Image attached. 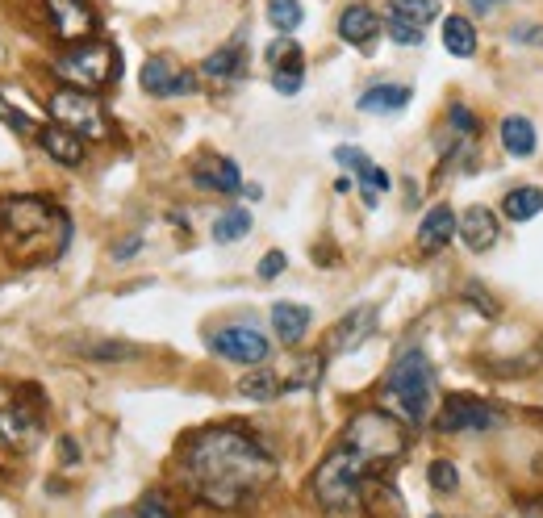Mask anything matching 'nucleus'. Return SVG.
Returning <instances> with one entry per match:
<instances>
[{
    "label": "nucleus",
    "mask_w": 543,
    "mask_h": 518,
    "mask_svg": "<svg viewBox=\"0 0 543 518\" xmlns=\"http://www.w3.org/2000/svg\"><path fill=\"white\" fill-rule=\"evenodd\" d=\"M42 435V418L30 402H17V389H9L0 381V439L17 452H30Z\"/></svg>",
    "instance_id": "1a4fd4ad"
},
{
    "label": "nucleus",
    "mask_w": 543,
    "mask_h": 518,
    "mask_svg": "<svg viewBox=\"0 0 543 518\" xmlns=\"http://www.w3.org/2000/svg\"><path fill=\"white\" fill-rule=\"evenodd\" d=\"M368 460L360 452H351L347 443L339 447H330V452L322 456V464L314 468V481H310V493H314V502L330 514H343L360 502V493H364V481H368Z\"/></svg>",
    "instance_id": "20e7f679"
},
{
    "label": "nucleus",
    "mask_w": 543,
    "mask_h": 518,
    "mask_svg": "<svg viewBox=\"0 0 543 518\" xmlns=\"http://www.w3.org/2000/svg\"><path fill=\"white\" fill-rule=\"evenodd\" d=\"M46 113H51L59 126L76 130L84 143H105V138L113 134L109 113L97 101V92H84V88H67L63 84V88H55L51 97H46Z\"/></svg>",
    "instance_id": "0eeeda50"
},
{
    "label": "nucleus",
    "mask_w": 543,
    "mask_h": 518,
    "mask_svg": "<svg viewBox=\"0 0 543 518\" xmlns=\"http://www.w3.org/2000/svg\"><path fill=\"white\" fill-rule=\"evenodd\" d=\"M335 163H343V168H351V172H360V168H368L372 159L360 147H335Z\"/></svg>",
    "instance_id": "a19ab883"
},
{
    "label": "nucleus",
    "mask_w": 543,
    "mask_h": 518,
    "mask_svg": "<svg viewBox=\"0 0 543 518\" xmlns=\"http://www.w3.org/2000/svg\"><path fill=\"white\" fill-rule=\"evenodd\" d=\"M498 138H502V151H506V155H514V159H531V155H535V147H539L535 122H531V117H523V113L502 117Z\"/></svg>",
    "instance_id": "412c9836"
},
{
    "label": "nucleus",
    "mask_w": 543,
    "mask_h": 518,
    "mask_svg": "<svg viewBox=\"0 0 543 518\" xmlns=\"http://www.w3.org/2000/svg\"><path fill=\"white\" fill-rule=\"evenodd\" d=\"M55 80H63L67 88H84V92H101L105 84H113L122 76V55L117 46L105 42V38H88V42H76L51 63Z\"/></svg>",
    "instance_id": "423d86ee"
},
{
    "label": "nucleus",
    "mask_w": 543,
    "mask_h": 518,
    "mask_svg": "<svg viewBox=\"0 0 543 518\" xmlns=\"http://www.w3.org/2000/svg\"><path fill=\"white\" fill-rule=\"evenodd\" d=\"M38 147L46 151V155H51L55 163H63V168H80V163H84V155H88V147H84V138L76 134V130H67V126H42L38 134Z\"/></svg>",
    "instance_id": "2eb2a0df"
},
{
    "label": "nucleus",
    "mask_w": 543,
    "mask_h": 518,
    "mask_svg": "<svg viewBox=\"0 0 543 518\" xmlns=\"http://www.w3.org/2000/svg\"><path fill=\"white\" fill-rule=\"evenodd\" d=\"M360 502L368 510V518H406V502H401V493L385 481H364V493Z\"/></svg>",
    "instance_id": "5701e85b"
},
{
    "label": "nucleus",
    "mask_w": 543,
    "mask_h": 518,
    "mask_svg": "<svg viewBox=\"0 0 543 518\" xmlns=\"http://www.w3.org/2000/svg\"><path fill=\"white\" fill-rule=\"evenodd\" d=\"M243 72H247V42H243V34L230 38L226 46H218V51L205 55V63H201V76L205 80H218V84L239 80Z\"/></svg>",
    "instance_id": "dca6fc26"
},
{
    "label": "nucleus",
    "mask_w": 543,
    "mask_h": 518,
    "mask_svg": "<svg viewBox=\"0 0 543 518\" xmlns=\"http://www.w3.org/2000/svg\"><path fill=\"white\" fill-rule=\"evenodd\" d=\"M138 84H143L147 97H188V92L197 88V76L188 72V67H176L172 59H147L143 63V76H138Z\"/></svg>",
    "instance_id": "f8f14e48"
},
{
    "label": "nucleus",
    "mask_w": 543,
    "mask_h": 518,
    "mask_svg": "<svg viewBox=\"0 0 543 518\" xmlns=\"http://www.w3.org/2000/svg\"><path fill=\"white\" fill-rule=\"evenodd\" d=\"M510 34H514V42H527V46H543V26H535V21H531V26H514Z\"/></svg>",
    "instance_id": "79ce46f5"
},
{
    "label": "nucleus",
    "mask_w": 543,
    "mask_h": 518,
    "mask_svg": "<svg viewBox=\"0 0 543 518\" xmlns=\"http://www.w3.org/2000/svg\"><path fill=\"white\" fill-rule=\"evenodd\" d=\"M385 34H389L397 46H422V38H427V34H422L418 26H410V21H397V17H389Z\"/></svg>",
    "instance_id": "e433bc0d"
},
{
    "label": "nucleus",
    "mask_w": 543,
    "mask_h": 518,
    "mask_svg": "<svg viewBox=\"0 0 543 518\" xmlns=\"http://www.w3.org/2000/svg\"><path fill=\"white\" fill-rule=\"evenodd\" d=\"M138 518H176L172 514V506H168V498H163V493H143V498H138V510H134Z\"/></svg>",
    "instance_id": "f704fd0d"
},
{
    "label": "nucleus",
    "mask_w": 543,
    "mask_h": 518,
    "mask_svg": "<svg viewBox=\"0 0 543 518\" xmlns=\"http://www.w3.org/2000/svg\"><path fill=\"white\" fill-rule=\"evenodd\" d=\"M280 393H285V376H276L272 368H251L239 381V397L247 402H276Z\"/></svg>",
    "instance_id": "393cba45"
},
{
    "label": "nucleus",
    "mask_w": 543,
    "mask_h": 518,
    "mask_svg": "<svg viewBox=\"0 0 543 518\" xmlns=\"http://www.w3.org/2000/svg\"><path fill=\"white\" fill-rule=\"evenodd\" d=\"M447 122L456 126V134H460V138H477V130H481V122H477V117H472V113H468L460 101L447 105Z\"/></svg>",
    "instance_id": "72a5a7b5"
},
{
    "label": "nucleus",
    "mask_w": 543,
    "mask_h": 518,
    "mask_svg": "<svg viewBox=\"0 0 543 518\" xmlns=\"http://www.w3.org/2000/svg\"><path fill=\"white\" fill-rule=\"evenodd\" d=\"M109 518H138V514H109Z\"/></svg>",
    "instance_id": "de8ad7c7"
},
{
    "label": "nucleus",
    "mask_w": 543,
    "mask_h": 518,
    "mask_svg": "<svg viewBox=\"0 0 543 518\" xmlns=\"http://www.w3.org/2000/svg\"><path fill=\"white\" fill-rule=\"evenodd\" d=\"M193 180H197V188H209V193H239V188H243L239 163L226 159V155L201 159L197 168H193Z\"/></svg>",
    "instance_id": "a211bd4d"
},
{
    "label": "nucleus",
    "mask_w": 543,
    "mask_h": 518,
    "mask_svg": "<svg viewBox=\"0 0 543 518\" xmlns=\"http://www.w3.org/2000/svg\"><path fill=\"white\" fill-rule=\"evenodd\" d=\"M318 376H322V356H305V360H297L293 372L285 376V393H289V389H314Z\"/></svg>",
    "instance_id": "7c9ffc66"
},
{
    "label": "nucleus",
    "mask_w": 543,
    "mask_h": 518,
    "mask_svg": "<svg viewBox=\"0 0 543 518\" xmlns=\"http://www.w3.org/2000/svg\"><path fill=\"white\" fill-rule=\"evenodd\" d=\"M46 21H51L55 38L67 46L97 38V9L88 0H46Z\"/></svg>",
    "instance_id": "9b49d317"
},
{
    "label": "nucleus",
    "mask_w": 543,
    "mask_h": 518,
    "mask_svg": "<svg viewBox=\"0 0 543 518\" xmlns=\"http://www.w3.org/2000/svg\"><path fill=\"white\" fill-rule=\"evenodd\" d=\"M372 331H376V305H360V310H351L343 322H335V331H330V339H326V351L330 356L356 351L360 343H368Z\"/></svg>",
    "instance_id": "ddd939ff"
},
{
    "label": "nucleus",
    "mask_w": 543,
    "mask_h": 518,
    "mask_svg": "<svg viewBox=\"0 0 543 518\" xmlns=\"http://www.w3.org/2000/svg\"><path fill=\"white\" fill-rule=\"evenodd\" d=\"M285 268H289V255L285 251H268L264 259H259V280H276Z\"/></svg>",
    "instance_id": "58836bf2"
},
{
    "label": "nucleus",
    "mask_w": 543,
    "mask_h": 518,
    "mask_svg": "<svg viewBox=\"0 0 543 518\" xmlns=\"http://www.w3.org/2000/svg\"><path fill=\"white\" fill-rule=\"evenodd\" d=\"M443 46H447V55H456V59H472L477 55V30H472V21L468 17H443Z\"/></svg>",
    "instance_id": "a878e982"
},
{
    "label": "nucleus",
    "mask_w": 543,
    "mask_h": 518,
    "mask_svg": "<svg viewBox=\"0 0 543 518\" xmlns=\"http://www.w3.org/2000/svg\"><path fill=\"white\" fill-rule=\"evenodd\" d=\"M385 34V26H381V17H376V9L372 5H364V0H356V5H347L343 13H339V38L347 42V46H360V51H368V46Z\"/></svg>",
    "instance_id": "4468645a"
},
{
    "label": "nucleus",
    "mask_w": 543,
    "mask_h": 518,
    "mask_svg": "<svg viewBox=\"0 0 543 518\" xmlns=\"http://www.w3.org/2000/svg\"><path fill=\"white\" fill-rule=\"evenodd\" d=\"M264 59H268L272 72H280V67H305V59H301V46L293 42V34H276V38L268 42Z\"/></svg>",
    "instance_id": "c756f323"
},
{
    "label": "nucleus",
    "mask_w": 543,
    "mask_h": 518,
    "mask_svg": "<svg viewBox=\"0 0 543 518\" xmlns=\"http://www.w3.org/2000/svg\"><path fill=\"white\" fill-rule=\"evenodd\" d=\"M460 239H464L468 251H477V255L489 251L493 243H498V214L485 209V205L464 209V214H460Z\"/></svg>",
    "instance_id": "f3484780"
},
{
    "label": "nucleus",
    "mask_w": 543,
    "mask_h": 518,
    "mask_svg": "<svg viewBox=\"0 0 543 518\" xmlns=\"http://www.w3.org/2000/svg\"><path fill=\"white\" fill-rule=\"evenodd\" d=\"M356 180H360V188H376V193H385V188L393 184L381 163H368V168H360V172H356Z\"/></svg>",
    "instance_id": "4c0bfd02"
},
{
    "label": "nucleus",
    "mask_w": 543,
    "mask_h": 518,
    "mask_svg": "<svg viewBox=\"0 0 543 518\" xmlns=\"http://www.w3.org/2000/svg\"><path fill=\"white\" fill-rule=\"evenodd\" d=\"M456 230H460L456 209L452 205H435L431 214L422 218V226H418V247L427 251V255H435V251H443L447 243L456 239Z\"/></svg>",
    "instance_id": "6ab92c4d"
},
{
    "label": "nucleus",
    "mask_w": 543,
    "mask_h": 518,
    "mask_svg": "<svg viewBox=\"0 0 543 518\" xmlns=\"http://www.w3.org/2000/svg\"><path fill=\"white\" fill-rule=\"evenodd\" d=\"M180 477L205 506L234 510L268 489V481L276 477V460L243 427H209L184 443Z\"/></svg>",
    "instance_id": "f257e3e1"
},
{
    "label": "nucleus",
    "mask_w": 543,
    "mask_h": 518,
    "mask_svg": "<svg viewBox=\"0 0 543 518\" xmlns=\"http://www.w3.org/2000/svg\"><path fill=\"white\" fill-rule=\"evenodd\" d=\"M209 351L230 360V364L255 368V364H264L272 356V343H268V335H259L255 326H222V331L209 335Z\"/></svg>",
    "instance_id": "9d476101"
},
{
    "label": "nucleus",
    "mask_w": 543,
    "mask_h": 518,
    "mask_svg": "<svg viewBox=\"0 0 543 518\" xmlns=\"http://www.w3.org/2000/svg\"><path fill=\"white\" fill-rule=\"evenodd\" d=\"M268 21H272L276 34H293V30H301V21H305L301 0H268Z\"/></svg>",
    "instance_id": "c85d7f7f"
},
{
    "label": "nucleus",
    "mask_w": 543,
    "mask_h": 518,
    "mask_svg": "<svg viewBox=\"0 0 543 518\" xmlns=\"http://www.w3.org/2000/svg\"><path fill=\"white\" fill-rule=\"evenodd\" d=\"M243 193H247V201H259V197H264V188H259V184H247Z\"/></svg>",
    "instance_id": "49530a36"
},
{
    "label": "nucleus",
    "mask_w": 543,
    "mask_h": 518,
    "mask_svg": "<svg viewBox=\"0 0 543 518\" xmlns=\"http://www.w3.org/2000/svg\"><path fill=\"white\" fill-rule=\"evenodd\" d=\"M468 5H472V13H485L489 17V13H498L502 5H510V0H468Z\"/></svg>",
    "instance_id": "c03bdc74"
},
{
    "label": "nucleus",
    "mask_w": 543,
    "mask_h": 518,
    "mask_svg": "<svg viewBox=\"0 0 543 518\" xmlns=\"http://www.w3.org/2000/svg\"><path fill=\"white\" fill-rule=\"evenodd\" d=\"M251 234V214L247 209H226V214L214 218V243L230 247V243H239Z\"/></svg>",
    "instance_id": "cd10ccee"
},
{
    "label": "nucleus",
    "mask_w": 543,
    "mask_h": 518,
    "mask_svg": "<svg viewBox=\"0 0 543 518\" xmlns=\"http://www.w3.org/2000/svg\"><path fill=\"white\" fill-rule=\"evenodd\" d=\"M59 452H63V464H76V460H80V452H76L72 439H59Z\"/></svg>",
    "instance_id": "a18cd8bd"
},
{
    "label": "nucleus",
    "mask_w": 543,
    "mask_h": 518,
    "mask_svg": "<svg viewBox=\"0 0 543 518\" xmlns=\"http://www.w3.org/2000/svg\"><path fill=\"white\" fill-rule=\"evenodd\" d=\"M80 351L88 360H130V356H138V347H130V343H84Z\"/></svg>",
    "instance_id": "473e14b6"
},
{
    "label": "nucleus",
    "mask_w": 543,
    "mask_h": 518,
    "mask_svg": "<svg viewBox=\"0 0 543 518\" xmlns=\"http://www.w3.org/2000/svg\"><path fill=\"white\" fill-rule=\"evenodd\" d=\"M310 305H301V301H276L272 305V331L280 335V343L285 347H297L305 335H310Z\"/></svg>",
    "instance_id": "aec40b11"
},
{
    "label": "nucleus",
    "mask_w": 543,
    "mask_h": 518,
    "mask_svg": "<svg viewBox=\"0 0 543 518\" xmlns=\"http://www.w3.org/2000/svg\"><path fill=\"white\" fill-rule=\"evenodd\" d=\"M427 481H431V489H439V493H456V485H460V468H456L452 460H431Z\"/></svg>",
    "instance_id": "2f4dec72"
},
{
    "label": "nucleus",
    "mask_w": 543,
    "mask_h": 518,
    "mask_svg": "<svg viewBox=\"0 0 543 518\" xmlns=\"http://www.w3.org/2000/svg\"><path fill=\"white\" fill-rule=\"evenodd\" d=\"M414 101V92L410 84H372L364 97L356 101L360 113H372V117H389V113H401Z\"/></svg>",
    "instance_id": "4be33fe9"
},
{
    "label": "nucleus",
    "mask_w": 543,
    "mask_h": 518,
    "mask_svg": "<svg viewBox=\"0 0 543 518\" xmlns=\"http://www.w3.org/2000/svg\"><path fill=\"white\" fill-rule=\"evenodd\" d=\"M464 297H468L472 305H477V310H481L485 318H498V301H493V293H485L481 285H468V289H464Z\"/></svg>",
    "instance_id": "ea45409f"
},
{
    "label": "nucleus",
    "mask_w": 543,
    "mask_h": 518,
    "mask_svg": "<svg viewBox=\"0 0 543 518\" xmlns=\"http://www.w3.org/2000/svg\"><path fill=\"white\" fill-rule=\"evenodd\" d=\"M138 247H143V234H130V239H122V243L113 247V259H130Z\"/></svg>",
    "instance_id": "37998d69"
},
{
    "label": "nucleus",
    "mask_w": 543,
    "mask_h": 518,
    "mask_svg": "<svg viewBox=\"0 0 543 518\" xmlns=\"http://www.w3.org/2000/svg\"><path fill=\"white\" fill-rule=\"evenodd\" d=\"M389 17L410 21V26L427 30L431 21L439 17V0H389Z\"/></svg>",
    "instance_id": "bb28decb"
},
{
    "label": "nucleus",
    "mask_w": 543,
    "mask_h": 518,
    "mask_svg": "<svg viewBox=\"0 0 543 518\" xmlns=\"http://www.w3.org/2000/svg\"><path fill=\"white\" fill-rule=\"evenodd\" d=\"M72 222L51 197H5L0 201V239L21 264H42L67 247Z\"/></svg>",
    "instance_id": "f03ea898"
},
{
    "label": "nucleus",
    "mask_w": 543,
    "mask_h": 518,
    "mask_svg": "<svg viewBox=\"0 0 543 518\" xmlns=\"http://www.w3.org/2000/svg\"><path fill=\"white\" fill-rule=\"evenodd\" d=\"M431 406H435V364L418 347L401 351L385 381V410L397 414L406 427H422V422H431Z\"/></svg>",
    "instance_id": "7ed1b4c3"
},
{
    "label": "nucleus",
    "mask_w": 543,
    "mask_h": 518,
    "mask_svg": "<svg viewBox=\"0 0 543 518\" xmlns=\"http://www.w3.org/2000/svg\"><path fill=\"white\" fill-rule=\"evenodd\" d=\"M301 80H305V67H280V72H272V88L280 92V97L301 92Z\"/></svg>",
    "instance_id": "c9c22d12"
},
{
    "label": "nucleus",
    "mask_w": 543,
    "mask_h": 518,
    "mask_svg": "<svg viewBox=\"0 0 543 518\" xmlns=\"http://www.w3.org/2000/svg\"><path fill=\"white\" fill-rule=\"evenodd\" d=\"M506 427V414L498 406L481 402V397H468V393H456L447 397L439 418H435V431L443 435H489V431H502Z\"/></svg>",
    "instance_id": "6e6552de"
},
{
    "label": "nucleus",
    "mask_w": 543,
    "mask_h": 518,
    "mask_svg": "<svg viewBox=\"0 0 543 518\" xmlns=\"http://www.w3.org/2000/svg\"><path fill=\"white\" fill-rule=\"evenodd\" d=\"M502 214L510 222H531L535 214H543V188L539 184H518L502 197Z\"/></svg>",
    "instance_id": "b1692460"
},
{
    "label": "nucleus",
    "mask_w": 543,
    "mask_h": 518,
    "mask_svg": "<svg viewBox=\"0 0 543 518\" xmlns=\"http://www.w3.org/2000/svg\"><path fill=\"white\" fill-rule=\"evenodd\" d=\"M431 518H439V514H431Z\"/></svg>",
    "instance_id": "09e8293b"
},
{
    "label": "nucleus",
    "mask_w": 543,
    "mask_h": 518,
    "mask_svg": "<svg viewBox=\"0 0 543 518\" xmlns=\"http://www.w3.org/2000/svg\"><path fill=\"white\" fill-rule=\"evenodd\" d=\"M343 443L351 452H360L372 468L376 464H393L406 456L410 447V435H406V422L389 410H360L351 414V422L343 427Z\"/></svg>",
    "instance_id": "39448f33"
}]
</instances>
